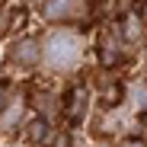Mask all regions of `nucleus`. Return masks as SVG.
Wrapping results in <instances>:
<instances>
[{"mask_svg": "<svg viewBox=\"0 0 147 147\" xmlns=\"http://www.w3.org/2000/svg\"><path fill=\"white\" fill-rule=\"evenodd\" d=\"M80 55H83V38L74 29H55L51 35H48L45 48H42V58L51 67H58V70L74 67L80 61Z\"/></svg>", "mask_w": 147, "mask_h": 147, "instance_id": "f257e3e1", "label": "nucleus"}, {"mask_svg": "<svg viewBox=\"0 0 147 147\" xmlns=\"http://www.w3.org/2000/svg\"><path fill=\"white\" fill-rule=\"evenodd\" d=\"M38 58H42V48H38L35 38H22V42L13 45V61H16V64L32 67V64H38Z\"/></svg>", "mask_w": 147, "mask_h": 147, "instance_id": "f03ea898", "label": "nucleus"}, {"mask_svg": "<svg viewBox=\"0 0 147 147\" xmlns=\"http://www.w3.org/2000/svg\"><path fill=\"white\" fill-rule=\"evenodd\" d=\"M45 13L51 19H74V16L83 13V3H80V0H48Z\"/></svg>", "mask_w": 147, "mask_h": 147, "instance_id": "7ed1b4c3", "label": "nucleus"}, {"mask_svg": "<svg viewBox=\"0 0 147 147\" xmlns=\"http://www.w3.org/2000/svg\"><path fill=\"white\" fill-rule=\"evenodd\" d=\"M128 106L134 112H147V83H131L128 86Z\"/></svg>", "mask_w": 147, "mask_h": 147, "instance_id": "20e7f679", "label": "nucleus"}, {"mask_svg": "<svg viewBox=\"0 0 147 147\" xmlns=\"http://www.w3.org/2000/svg\"><path fill=\"white\" fill-rule=\"evenodd\" d=\"M19 112H22V106H19V102L3 106V115H0V131H10L16 121H19Z\"/></svg>", "mask_w": 147, "mask_h": 147, "instance_id": "39448f33", "label": "nucleus"}, {"mask_svg": "<svg viewBox=\"0 0 147 147\" xmlns=\"http://www.w3.org/2000/svg\"><path fill=\"white\" fill-rule=\"evenodd\" d=\"M35 109H38L42 115H48V118H51V115L58 112V96H51V93H42V96H35Z\"/></svg>", "mask_w": 147, "mask_h": 147, "instance_id": "423d86ee", "label": "nucleus"}, {"mask_svg": "<svg viewBox=\"0 0 147 147\" xmlns=\"http://www.w3.org/2000/svg\"><path fill=\"white\" fill-rule=\"evenodd\" d=\"M141 32H144V29H141V16H138V13H128V19H125V35H128V38H141Z\"/></svg>", "mask_w": 147, "mask_h": 147, "instance_id": "0eeeda50", "label": "nucleus"}, {"mask_svg": "<svg viewBox=\"0 0 147 147\" xmlns=\"http://www.w3.org/2000/svg\"><path fill=\"white\" fill-rule=\"evenodd\" d=\"M29 138L32 141H42L45 138V121H32V125H29Z\"/></svg>", "mask_w": 147, "mask_h": 147, "instance_id": "6e6552de", "label": "nucleus"}, {"mask_svg": "<svg viewBox=\"0 0 147 147\" xmlns=\"http://www.w3.org/2000/svg\"><path fill=\"white\" fill-rule=\"evenodd\" d=\"M51 147H70V141H67V134H58V138H55V144H51Z\"/></svg>", "mask_w": 147, "mask_h": 147, "instance_id": "1a4fd4ad", "label": "nucleus"}, {"mask_svg": "<svg viewBox=\"0 0 147 147\" xmlns=\"http://www.w3.org/2000/svg\"><path fill=\"white\" fill-rule=\"evenodd\" d=\"M3 106H7V90L0 86V109H3Z\"/></svg>", "mask_w": 147, "mask_h": 147, "instance_id": "9d476101", "label": "nucleus"}, {"mask_svg": "<svg viewBox=\"0 0 147 147\" xmlns=\"http://www.w3.org/2000/svg\"><path fill=\"white\" fill-rule=\"evenodd\" d=\"M121 147H144V144H141V141H125Z\"/></svg>", "mask_w": 147, "mask_h": 147, "instance_id": "9b49d317", "label": "nucleus"}, {"mask_svg": "<svg viewBox=\"0 0 147 147\" xmlns=\"http://www.w3.org/2000/svg\"><path fill=\"white\" fill-rule=\"evenodd\" d=\"M3 19H7V13H3V10H0V29H3Z\"/></svg>", "mask_w": 147, "mask_h": 147, "instance_id": "f8f14e48", "label": "nucleus"}, {"mask_svg": "<svg viewBox=\"0 0 147 147\" xmlns=\"http://www.w3.org/2000/svg\"><path fill=\"white\" fill-rule=\"evenodd\" d=\"M144 19H147V7H144Z\"/></svg>", "mask_w": 147, "mask_h": 147, "instance_id": "ddd939ff", "label": "nucleus"}, {"mask_svg": "<svg viewBox=\"0 0 147 147\" xmlns=\"http://www.w3.org/2000/svg\"><path fill=\"white\" fill-rule=\"evenodd\" d=\"M99 147H109V144H99Z\"/></svg>", "mask_w": 147, "mask_h": 147, "instance_id": "4468645a", "label": "nucleus"}]
</instances>
